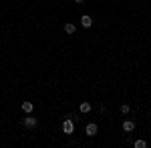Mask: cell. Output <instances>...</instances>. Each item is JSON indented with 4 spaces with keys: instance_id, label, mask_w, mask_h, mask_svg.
<instances>
[{
    "instance_id": "obj_5",
    "label": "cell",
    "mask_w": 151,
    "mask_h": 148,
    "mask_svg": "<svg viewBox=\"0 0 151 148\" xmlns=\"http://www.w3.org/2000/svg\"><path fill=\"white\" fill-rule=\"evenodd\" d=\"M63 128H65V132H67V134H70V132H73V118H67V120H65V124H63Z\"/></svg>"
},
{
    "instance_id": "obj_3",
    "label": "cell",
    "mask_w": 151,
    "mask_h": 148,
    "mask_svg": "<svg viewBox=\"0 0 151 148\" xmlns=\"http://www.w3.org/2000/svg\"><path fill=\"white\" fill-rule=\"evenodd\" d=\"M81 26H83V28H91V26H93V18L85 14V16L81 18Z\"/></svg>"
},
{
    "instance_id": "obj_7",
    "label": "cell",
    "mask_w": 151,
    "mask_h": 148,
    "mask_svg": "<svg viewBox=\"0 0 151 148\" xmlns=\"http://www.w3.org/2000/svg\"><path fill=\"white\" fill-rule=\"evenodd\" d=\"M22 110L26 114H30L32 110H35V104H32V102H22Z\"/></svg>"
},
{
    "instance_id": "obj_11",
    "label": "cell",
    "mask_w": 151,
    "mask_h": 148,
    "mask_svg": "<svg viewBox=\"0 0 151 148\" xmlns=\"http://www.w3.org/2000/svg\"><path fill=\"white\" fill-rule=\"evenodd\" d=\"M75 2H77V4H81V2H83V0H75Z\"/></svg>"
},
{
    "instance_id": "obj_8",
    "label": "cell",
    "mask_w": 151,
    "mask_h": 148,
    "mask_svg": "<svg viewBox=\"0 0 151 148\" xmlns=\"http://www.w3.org/2000/svg\"><path fill=\"white\" fill-rule=\"evenodd\" d=\"M81 112H83V114L91 112V104H89V102H81Z\"/></svg>"
},
{
    "instance_id": "obj_9",
    "label": "cell",
    "mask_w": 151,
    "mask_h": 148,
    "mask_svg": "<svg viewBox=\"0 0 151 148\" xmlns=\"http://www.w3.org/2000/svg\"><path fill=\"white\" fill-rule=\"evenodd\" d=\"M133 146H135V148H145V146H147V142H145V140H135Z\"/></svg>"
},
{
    "instance_id": "obj_6",
    "label": "cell",
    "mask_w": 151,
    "mask_h": 148,
    "mask_svg": "<svg viewBox=\"0 0 151 148\" xmlns=\"http://www.w3.org/2000/svg\"><path fill=\"white\" fill-rule=\"evenodd\" d=\"M75 30H77V26H75L73 22H67V24H65V32H67V34H75Z\"/></svg>"
},
{
    "instance_id": "obj_10",
    "label": "cell",
    "mask_w": 151,
    "mask_h": 148,
    "mask_svg": "<svg viewBox=\"0 0 151 148\" xmlns=\"http://www.w3.org/2000/svg\"><path fill=\"white\" fill-rule=\"evenodd\" d=\"M129 110H131L129 104H121V112H123V114H129Z\"/></svg>"
},
{
    "instance_id": "obj_1",
    "label": "cell",
    "mask_w": 151,
    "mask_h": 148,
    "mask_svg": "<svg viewBox=\"0 0 151 148\" xmlns=\"http://www.w3.org/2000/svg\"><path fill=\"white\" fill-rule=\"evenodd\" d=\"M97 132H99V126L95 124V122L87 124V128H85V134H87V136H97Z\"/></svg>"
},
{
    "instance_id": "obj_4",
    "label": "cell",
    "mask_w": 151,
    "mask_h": 148,
    "mask_svg": "<svg viewBox=\"0 0 151 148\" xmlns=\"http://www.w3.org/2000/svg\"><path fill=\"white\" fill-rule=\"evenodd\" d=\"M123 130H125V132H133V130H135V122H133V120H125V122H123Z\"/></svg>"
},
{
    "instance_id": "obj_2",
    "label": "cell",
    "mask_w": 151,
    "mask_h": 148,
    "mask_svg": "<svg viewBox=\"0 0 151 148\" xmlns=\"http://www.w3.org/2000/svg\"><path fill=\"white\" fill-rule=\"evenodd\" d=\"M22 124H24V126H28V128H35V126H36V118L32 116V112H30V114H28V116H26V118L22 120Z\"/></svg>"
}]
</instances>
